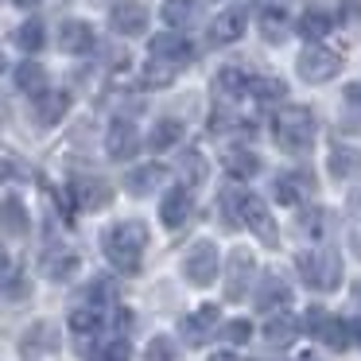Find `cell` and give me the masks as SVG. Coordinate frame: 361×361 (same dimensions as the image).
I'll return each instance as SVG.
<instances>
[{
  "label": "cell",
  "instance_id": "obj_1",
  "mask_svg": "<svg viewBox=\"0 0 361 361\" xmlns=\"http://www.w3.org/2000/svg\"><path fill=\"white\" fill-rule=\"evenodd\" d=\"M148 249V229L140 221H117L102 233V252L113 268L121 272H136L140 268V257Z\"/></svg>",
  "mask_w": 361,
  "mask_h": 361
},
{
  "label": "cell",
  "instance_id": "obj_2",
  "mask_svg": "<svg viewBox=\"0 0 361 361\" xmlns=\"http://www.w3.org/2000/svg\"><path fill=\"white\" fill-rule=\"evenodd\" d=\"M295 268H299V280L311 291H334L342 283V252L330 249V245H322L314 252H299Z\"/></svg>",
  "mask_w": 361,
  "mask_h": 361
},
{
  "label": "cell",
  "instance_id": "obj_3",
  "mask_svg": "<svg viewBox=\"0 0 361 361\" xmlns=\"http://www.w3.org/2000/svg\"><path fill=\"white\" fill-rule=\"evenodd\" d=\"M272 133H276V144H280L283 152H307L314 144L319 125H314V113L307 109V105H288V109L276 113Z\"/></svg>",
  "mask_w": 361,
  "mask_h": 361
},
{
  "label": "cell",
  "instance_id": "obj_4",
  "mask_svg": "<svg viewBox=\"0 0 361 361\" xmlns=\"http://www.w3.org/2000/svg\"><path fill=\"white\" fill-rule=\"evenodd\" d=\"M295 71H299V78H303V82L319 86V82H330L338 71H342V55H334V51L322 47V43H311L307 51H299Z\"/></svg>",
  "mask_w": 361,
  "mask_h": 361
},
{
  "label": "cell",
  "instance_id": "obj_5",
  "mask_svg": "<svg viewBox=\"0 0 361 361\" xmlns=\"http://www.w3.org/2000/svg\"><path fill=\"white\" fill-rule=\"evenodd\" d=\"M218 245L214 241H198L187 249V257H183V276H187V283H195V288H210L214 280H218Z\"/></svg>",
  "mask_w": 361,
  "mask_h": 361
},
{
  "label": "cell",
  "instance_id": "obj_6",
  "mask_svg": "<svg viewBox=\"0 0 361 361\" xmlns=\"http://www.w3.org/2000/svg\"><path fill=\"white\" fill-rule=\"evenodd\" d=\"M241 221L252 229V233H257L260 245H268V249H276V245H280V226H276V218L268 214L264 198L245 195V198H241Z\"/></svg>",
  "mask_w": 361,
  "mask_h": 361
},
{
  "label": "cell",
  "instance_id": "obj_7",
  "mask_svg": "<svg viewBox=\"0 0 361 361\" xmlns=\"http://www.w3.org/2000/svg\"><path fill=\"white\" fill-rule=\"evenodd\" d=\"M71 195L82 210H105L113 202V187L102 175H74L71 179Z\"/></svg>",
  "mask_w": 361,
  "mask_h": 361
},
{
  "label": "cell",
  "instance_id": "obj_8",
  "mask_svg": "<svg viewBox=\"0 0 361 361\" xmlns=\"http://www.w3.org/2000/svg\"><path fill=\"white\" fill-rule=\"evenodd\" d=\"M307 330H311L314 338H322V342H326L330 350H345V345H350L345 322H342V319H334V314H326L322 307H311V311H307Z\"/></svg>",
  "mask_w": 361,
  "mask_h": 361
},
{
  "label": "cell",
  "instance_id": "obj_9",
  "mask_svg": "<svg viewBox=\"0 0 361 361\" xmlns=\"http://www.w3.org/2000/svg\"><path fill=\"white\" fill-rule=\"evenodd\" d=\"M257 276V260L249 249H233L229 252V276H226V299H245L249 280Z\"/></svg>",
  "mask_w": 361,
  "mask_h": 361
},
{
  "label": "cell",
  "instance_id": "obj_10",
  "mask_svg": "<svg viewBox=\"0 0 361 361\" xmlns=\"http://www.w3.org/2000/svg\"><path fill=\"white\" fill-rule=\"evenodd\" d=\"M109 27L117 35H144L148 27V8H144L140 0H121L109 8Z\"/></svg>",
  "mask_w": 361,
  "mask_h": 361
},
{
  "label": "cell",
  "instance_id": "obj_11",
  "mask_svg": "<svg viewBox=\"0 0 361 361\" xmlns=\"http://www.w3.org/2000/svg\"><path fill=\"white\" fill-rule=\"evenodd\" d=\"M105 152H109L113 159H133L136 152H140V133H136L133 121H113L109 133H105Z\"/></svg>",
  "mask_w": 361,
  "mask_h": 361
},
{
  "label": "cell",
  "instance_id": "obj_12",
  "mask_svg": "<svg viewBox=\"0 0 361 361\" xmlns=\"http://www.w3.org/2000/svg\"><path fill=\"white\" fill-rule=\"evenodd\" d=\"M218 307H198L195 314H187L183 319V338H187V345H206L214 334H218Z\"/></svg>",
  "mask_w": 361,
  "mask_h": 361
},
{
  "label": "cell",
  "instance_id": "obj_13",
  "mask_svg": "<svg viewBox=\"0 0 361 361\" xmlns=\"http://www.w3.org/2000/svg\"><path fill=\"white\" fill-rule=\"evenodd\" d=\"M59 47L66 55H90L97 47V35L86 20H63V27H59Z\"/></svg>",
  "mask_w": 361,
  "mask_h": 361
},
{
  "label": "cell",
  "instance_id": "obj_14",
  "mask_svg": "<svg viewBox=\"0 0 361 361\" xmlns=\"http://www.w3.org/2000/svg\"><path fill=\"white\" fill-rule=\"evenodd\" d=\"M245 27H249V12H245L241 4H237V8H226V12H218V16H214V24H210V39L226 47V43H237V39H241Z\"/></svg>",
  "mask_w": 361,
  "mask_h": 361
},
{
  "label": "cell",
  "instance_id": "obj_15",
  "mask_svg": "<svg viewBox=\"0 0 361 361\" xmlns=\"http://www.w3.org/2000/svg\"><path fill=\"white\" fill-rule=\"evenodd\" d=\"M190 55H195V51H190V43L183 39V35H175V32H164V35H156V39H152V59L175 66V71H179V66H187Z\"/></svg>",
  "mask_w": 361,
  "mask_h": 361
},
{
  "label": "cell",
  "instance_id": "obj_16",
  "mask_svg": "<svg viewBox=\"0 0 361 361\" xmlns=\"http://www.w3.org/2000/svg\"><path fill=\"white\" fill-rule=\"evenodd\" d=\"M59 350V330L51 322H32L20 338V353L24 357H43V353H55Z\"/></svg>",
  "mask_w": 361,
  "mask_h": 361
},
{
  "label": "cell",
  "instance_id": "obj_17",
  "mask_svg": "<svg viewBox=\"0 0 361 361\" xmlns=\"http://www.w3.org/2000/svg\"><path fill=\"white\" fill-rule=\"evenodd\" d=\"M299 330H303V322H299L295 314H288V311L268 314V322H264V342L272 345V350H288V345L299 338Z\"/></svg>",
  "mask_w": 361,
  "mask_h": 361
},
{
  "label": "cell",
  "instance_id": "obj_18",
  "mask_svg": "<svg viewBox=\"0 0 361 361\" xmlns=\"http://www.w3.org/2000/svg\"><path fill=\"white\" fill-rule=\"evenodd\" d=\"M314 183L311 179H299L295 171H280L272 179V195L280 206H303V195H311Z\"/></svg>",
  "mask_w": 361,
  "mask_h": 361
},
{
  "label": "cell",
  "instance_id": "obj_19",
  "mask_svg": "<svg viewBox=\"0 0 361 361\" xmlns=\"http://www.w3.org/2000/svg\"><path fill=\"white\" fill-rule=\"evenodd\" d=\"M66 109H71V97L59 94V90H43V94H35V125L39 128L59 125V121L66 117Z\"/></svg>",
  "mask_w": 361,
  "mask_h": 361
},
{
  "label": "cell",
  "instance_id": "obj_20",
  "mask_svg": "<svg viewBox=\"0 0 361 361\" xmlns=\"http://www.w3.org/2000/svg\"><path fill=\"white\" fill-rule=\"evenodd\" d=\"M326 171H330V179H350V175H357L361 171V148H353V144H330Z\"/></svg>",
  "mask_w": 361,
  "mask_h": 361
},
{
  "label": "cell",
  "instance_id": "obj_21",
  "mask_svg": "<svg viewBox=\"0 0 361 361\" xmlns=\"http://www.w3.org/2000/svg\"><path fill=\"white\" fill-rule=\"evenodd\" d=\"M187 218H190V190L187 187H171L164 195V202H159V221H164L167 229H179Z\"/></svg>",
  "mask_w": 361,
  "mask_h": 361
},
{
  "label": "cell",
  "instance_id": "obj_22",
  "mask_svg": "<svg viewBox=\"0 0 361 361\" xmlns=\"http://www.w3.org/2000/svg\"><path fill=\"white\" fill-rule=\"evenodd\" d=\"M78 252H71V249H47L39 257V272L47 276V280H71L74 272H78Z\"/></svg>",
  "mask_w": 361,
  "mask_h": 361
},
{
  "label": "cell",
  "instance_id": "obj_23",
  "mask_svg": "<svg viewBox=\"0 0 361 361\" xmlns=\"http://www.w3.org/2000/svg\"><path fill=\"white\" fill-rule=\"evenodd\" d=\"M291 299V288L280 280V276H260V283H257V291H252V303H257V311H272V307H280V303H288Z\"/></svg>",
  "mask_w": 361,
  "mask_h": 361
},
{
  "label": "cell",
  "instance_id": "obj_24",
  "mask_svg": "<svg viewBox=\"0 0 361 361\" xmlns=\"http://www.w3.org/2000/svg\"><path fill=\"white\" fill-rule=\"evenodd\" d=\"M0 229L8 237H27V229H32V218H27V206L20 202L16 195H8L4 202H0Z\"/></svg>",
  "mask_w": 361,
  "mask_h": 361
},
{
  "label": "cell",
  "instance_id": "obj_25",
  "mask_svg": "<svg viewBox=\"0 0 361 361\" xmlns=\"http://www.w3.org/2000/svg\"><path fill=\"white\" fill-rule=\"evenodd\" d=\"M295 229L299 237H307V241H322L330 229V218L322 206H299V218H295Z\"/></svg>",
  "mask_w": 361,
  "mask_h": 361
},
{
  "label": "cell",
  "instance_id": "obj_26",
  "mask_svg": "<svg viewBox=\"0 0 361 361\" xmlns=\"http://www.w3.org/2000/svg\"><path fill=\"white\" fill-rule=\"evenodd\" d=\"M159 179H164V167H159V164L133 167V171L125 175V190H128V195H136V198H144V195H152V190L159 187Z\"/></svg>",
  "mask_w": 361,
  "mask_h": 361
},
{
  "label": "cell",
  "instance_id": "obj_27",
  "mask_svg": "<svg viewBox=\"0 0 361 361\" xmlns=\"http://www.w3.org/2000/svg\"><path fill=\"white\" fill-rule=\"evenodd\" d=\"M214 94H218L221 102H237L241 94H249V78H245L237 66H221L218 78H214Z\"/></svg>",
  "mask_w": 361,
  "mask_h": 361
},
{
  "label": "cell",
  "instance_id": "obj_28",
  "mask_svg": "<svg viewBox=\"0 0 361 361\" xmlns=\"http://www.w3.org/2000/svg\"><path fill=\"white\" fill-rule=\"evenodd\" d=\"M179 140H183V121H175V117H159L156 125H152V133H148V148L152 152H167Z\"/></svg>",
  "mask_w": 361,
  "mask_h": 361
},
{
  "label": "cell",
  "instance_id": "obj_29",
  "mask_svg": "<svg viewBox=\"0 0 361 361\" xmlns=\"http://www.w3.org/2000/svg\"><path fill=\"white\" fill-rule=\"evenodd\" d=\"M164 20L171 27H195L198 20H202V4H198V0H167Z\"/></svg>",
  "mask_w": 361,
  "mask_h": 361
},
{
  "label": "cell",
  "instance_id": "obj_30",
  "mask_svg": "<svg viewBox=\"0 0 361 361\" xmlns=\"http://www.w3.org/2000/svg\"><path fill=\"white\" fill-rule=\"evenodd\" d=\"M226 167L229 175H237V179H252V175H260V156L249 148H229L226 152Z\"/></svg>",
  "mask_w": 361,
  "mask_h": 361
},
{
  "label": "cell",
  "instance_id": "obj_31",
  "mask_svg": "<svg viewBox=\"0 0 361 361\" xmlns=\"http://www.w3.org/2000/svg\"><path fill=\"white\" fill-rule=\"evenodd\" d=\"M16 90H24V94H43L47 90V71H43L39 63H20L16 66Z\"/></svg>",
  "mask_w": 361,
  "mask_h": 361
},
{
  "label": "cell",
  "instance_id": "obj_32",
  "mask_svg": "<svg viewBox=\"0 0 361 361\" xmlns=\"http://www.w3.org/2000/svg\"><path fill=\"white\" fill-rule=\"evenodd\" d=\"M71 330L74 334H94V330H102V307H94V303H82V307H74L71 311Z\"/></svg>",
  "mask_w": 361,
  "mask_h": 361
},
{
  "label": "cell",
  "instance_id": "obj_33",
  "mask_svg": "<svg viewBox=\"0 0 361 361\" xmlns=\"http://www.w3.org/2000/svg\"><path fill=\"white\" fill-rule=\"evenodd\" d=\"M43 43H47L43 20H24V24L16 27V47L20 51H43Z\"/></svg>",
  "mask_w": 361,
  "mask_h": 361
},
{
  "label": "cell",
  "instance_id": "obj_34",
  "mask_svg": "<svg viewBox=\"0 0 361 361\" xmlns=\"http://www.w3.org/2000/svg\"><path fill=\"white\" fill-rule=\"evenodd\" d=\"M260 32H264L268 43H283L288 32H291V24H288V16H283L280 8H264V16H260Z\"/></svg>",
  "mask_w": 361,
  "mask_h": 361
},
{
  "label": "cell",
  "instance_id": "obj_35",
  "mask_svg": "<svg viewBox=\"0 0 361 361\" xmlns=\"http://www.w3.org/2000/svg\"><path fill=\"white\" fill-rule=\"evenodd\" d=\"M330 24H334V16H330V12L311 8V12H303V16H299V35H307V39H322V35L330 32Z\"/></svg>",
  "mask_w": 361,
  "mask_h": 361
},
{
  "label": "cell",
  "instance_id": "obj_36",
  "mask_svg": "<svg viewBox=\"0 0 361 361\" xmlns=\"http://www.w3.org/2000/svg\"><path fill=\"white\" fill-rule=\"evenodd\" d=\"M249 94L257 102H283L288 97V86L280 78H249Z\"/></svg>",
  "mask_w": 361,
  "mask_h": 361
},
{
  "label": "cell",
  "instance_id": "obj_37",
  "mask_svg": "<svg viewBox=\"0 0 361 361\" xmlns=\"http://www.w3.org/2000/svg\"><path fill=\"white\" fill-rule=\"evenodd\" d=\"M144 361H179V345H175V338L156 334L148 342V350H144Z\"/></svg>",
  "mask_w": 361,
  "mask_h": 361
},
{
  "label": "cell",
  "instance_id": "obj_38",
  "mask_svg": "<svg viewBox=\"0 0 361 361\" xmlns=\"http://www.w3.org/2000/svg\"><path fill=\"white\" fill-rule=\"evenodd\" d=\"M175 74H179L175 66H167V63H159V59H152V63L144 66V74H140V78H144V86L159 90V86H167V82H171Z\"/></svg>",
  "mask_w": 361,
  "mask_h": 361
},
{
  "label": "cell",
  "instance_id": "obj_39",
  "mask_svg": "<svg viewBox=\"0 0 361 361\" xmlns=\"http://www.w3.org/2000/svg\"><path fill=\"white\" fill-rule=\"evenodd\" d=\"M128 357H133V350H128L125 338H113V342L97 345V350L90 353V361H128Z\"/></svg>",
  "mask_w": 361,
  "mask_h": 361
},
{
  "label": "cell",
  "instance_id": "obj_40",
  "mask_svg": "<svg viewBox=\"0 0 361 361\" xmlns=\"http://www.w3.org/2000/svg\"><path fill=\"white\" fill-rule=\"evenodd\" d=\"M179 167H183V179H187V183H202L206 179V164H202V156H198V152H187Z\"/></svg>",
  "mask_w": 361,
  "mask_h": 361
},
{
  "label": "cell",
  "instance_id": "obj_41",
  "mask_svg": "<svg viewBox=\"0 0 361 361\" xmlns=\"http://www.w3.org/2000/svg\"><path fill=\"white\" fill-rule=\"evenodd\" d=\"M221 334H226L229 345H245V342L252 338V322H249V319H233L226 330H221Z\"/></svg>",
  "mask_w": 361,
  "mask_h": 361
},
{
  "label": "cell",
  "instance_id": "obj_42",
  "mask_svg": "<svg viewBox=\"0 0 361 361\" xmlns=\"http://www.w3.org/2000/svg\"><path fill=\"white\" fill-rule=\"evenodd\" d=\"M241 198L245 190H221V214H226V221H241Z\"/></svg>",
  "mask_w": 361,
  "mask_h": 361
},
{
  "label": "cell",
  "instance_id": "obj_43",
  "mask_svg": "<svg viewBox=\"0 0 361 361\" xmlns=\"http://www.w3.org/2000/svg\"><path fill=\"white\" fill-rule=\"evenodd\" d=\"M105 295H113L109 280H94V283L86 288V299H82V303H94V307H102V303H105Z\"/></svg>",
  "mask_w": 361,
  "mask_h": 361
},
{
  "label": "cell",
  "instance_id": "obj_44",
  "mask_svg": "<svg viewBox=\"0 0 361 361\" xmlns=\"http://www.w3.org/2000/svg\"><path fill=\"white\" fill-rule=\"evenodd\" d=\"M8 276H12V257H8V249L0 245V283L8 280Z\"/></svg>",
  "mask_w": 361,
  "mask_h": 361
},
{
  "label": "cell",
  "instance_id": "obj_45",
  "mask_svg": "<svg viewBox=\"0 0 361 361\" xmlns=\"http://www.w3.org/2000/svg\"><path fill=\"white\" fill-rule=\"evenodd\" d=\"M12 175H16V164H8V159H0V183H8Z\"/></svg>",
  "mask_w": 361,
  "mask_h": 361
},
{
  "label": "cell",
  "instance_id": "obj_46",
  "mask_svg": "<svg viewBox=\"0 0 361 361\" xmlns=\"http://www.w3.org/2000/svg\"><path fill=\"white\" fill-rule=\"evenodd\" d=\"M345 102H353V105H361V86H357V82H353V86H350V90H345Z\"/></svg>",
  "mask_w": 361,
  "mask_h": 361
},
{
  "label": "cell",
  "instance_id": "obj_47",
  "mask_svg": "<svg viewBox=\"0 0 361 361\" xmlns=\"http://www.w3.org/2000/svg\"><path fill=\"white\" fill-rule=\"evenodd\" d=\"M210 361H241V357H237V353H214Z\"/></svg>",
  "mask_w": 361,
  "mask_h": 361
},
{
  "label": "cell",
  "instance_id": "obj_48",
  "mask_svg": "<svg viewBox=\"0 0 361 361\" xmlns=\"http://www.w3.org/2000/svg\"><path fill=\"white\" fill-rule=\"evenodd\" d=\"M20 8H35V4H39V0H16Z\"/></svg>",
  "mask_w": 361,
  "mask_h": 361
},
{
  "label": "cell",
  "instance_id": "obj_49",
  "mask_svg": "<svg viewBox=\"0 0 361 361\" xmlns=\"http://www.w3.org/2000/svg\"><path fill=\"white\" fill-rule=\"evenodd\" d=\"M353 299H357V303H361V280H357V288H353Z\"/></svg>",
  "mask_w": 361,
  "mask_h": 361
},
{
  "label": "cell",
  "instance_id": "obj_50",
  "mask_svg": "<svg viewBox=\"0 0 361 361\" xmlns=\"http://www.w3.org/2000/svg\"><path fill=\"white\" fill-rule=\"evenodd\" d=\"M299 361H319V357H314V353H303V357H299Z\"/></svg>",
  "mask_w": 361,
  "mask_h": 361
},
{
  "label": "cell",
  "instance_id": "obj_51",
  "mask_svg": "<svg viewBox=\"0 0 361 361\" xmlns=\"http://www.w3.org/2000/svg\"><path fill=\"white\" fill-rule=\"evenodd\" d=\"M0 71H4V51H0Z\"/></svg>",
  "mask_w": 361,
  "mask_h": 361
},
{
  "label": "cell",
  "instance_id": "obj_52",
  "mask_svg": "<svg viewBox=\"0 0 361 361\" xmlns=\"http://www.w3.org/2000/svg\"><path fill=\"white\" fill-rule=\"evenodd\" d=\"M357 342H361V330H357Z\"/></svg>",
  "mask_w": 361,
  "mask_h": 361
}]
</instances>
